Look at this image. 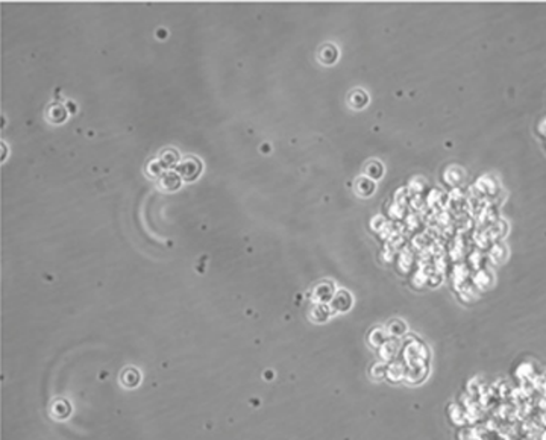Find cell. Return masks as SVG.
<instances>
[{"instance_id":"obj_2","label":"cell","mask_w":546,"mask_h":440,"mask_svg":"<svg viewBox=\"0 0 546 440\" xmlns=\"http://www.w3.org/2000/svg\"><path fill=\"white\" fill-rule=\"evenodd\" d=\"M161 188L166 190V191H173L179 187V176L173 172H169V173H164L161 176Z\"/></svg>"},{"instance_id":"obj_1","label":"cell","mask_w":546,"mask_h":440,"mask_svg":"<svg viewBox=\"0 0 546 440\" xmlns=\"http://www.w3.org/2000/svg\"><path fill=\"white\" fill-rule=\"evenodd\" d=\"M194 164H199V160L197 158H191L188 157L185 161L181 163V167H179V173L184 179H193L197 176V173L201 172V169H194Z\"/></svg>"},{"instance_id":"obj_3","label":"cell","mask_w":546,"mask_h":440,"mask_svg":"<svg viewBox=\"0 0 546 440\" xmlns=\"http://www.w3.org/2000/svg\"><path fill=\"white\" fill-rule=\"evenodd\" d=\"M169 154H170V149H164V151L160 154V160H161V163H163L164 166H173V164L178 161V154L173 155V157H170Z\"/></svg>"}]
</instances>
